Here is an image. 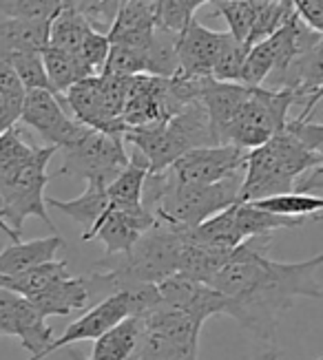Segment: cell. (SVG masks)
Listing matches in <instances>:
<instances>
[{"label": "cell", "mask_w": 323, "mask_h": 360, "mask_svg": "<svg viewBox=\"0 0 323 360\" xmlns=\"http://www.w3.org/2000/svg\"><path fill=\"white\" fill-rule=\"evenodd\" d=\"M270 248L272 234L241 241L208 283L226 296L224 314L235 319L253 338L268 347L274 345L277 325L297 296L323 299L319 281L323 255L297 263H281L268 257Z\"/></svg>", "instance_id": "cell-1"}, {"label": "cell", "mask_w": 323, "mask_h": 360, "mask_svg": "<svg viewBox=\"0 0 323 360\" xmlns=\"http://www.w3.org/2000/svg\"><path fill=\"white\" fill-rule=\"evenodd\" d=\"M323 164V153L308 150L290 133L281 131L246 155L239 201L248 203L272 195L292 193L295 179Z\"/></svg>", "instance_id": "cell-2"}, {"label": "cell", "mask_w": 323, "mask_h": 360, "mask_svg": "<svg viewBox=\"0 0 323 360\" xmlns=\"http://www.w3.org/2000/svg\"><path fill=\"white\" fill-rule=\"evenodd\" d=\"M58 148L53 146H36L16 173L0 181V214L9 230L20 234L27 217H38L53 230V221L49 217L47 203H44V188H47L51 175L47 166Z\"/></svg>", "instance_id": "cell-3"}, {"label": "cell", "mask_w": 323, "mask_h": 360, "mask_svg": "<svg viewBox=\"0 0 323 360\" xmlns=\"http://www.w3.org/2000/svg\"><path fill=\"white\" fill-rule=\"evenodd\" d=\"M202 323L184 311L156 309L142 319L127 360H197Z\"/></svg>", "instance_id": "cell-4"}, {"label": "cell", "mask_w": 323, "mask_h": 360, "mask_svg": "<svg viewBox=\"0 0 323 360\" xmlns=\"http://www.w3.org/2000/svg\"><path fill=\"white\" fill-rule=\"evenodd\" d=\"M295 104V93L288 89L251 86L228 129L226 144H235L243 150L266 144L270 137L284 131L286 122L290 120L288 113Z\"/></svg>", "instance_id": "cell-5"}, {"label": "cell", "mask_w": 323, "mask_h": 360, "mask_svg": "<svg viewBox=\"0 0 323 360\" xmlns=\"http://www.w3.org/2000/svg\"><path fill=\"white\" fill-rule=\"evenodd\" d=\"M65 162L56 175L109 184L129 164L125 139L84 129L82 135L63 148Z\"/></svg>", "instance_id": "cell-6"}, {"label": "cell", "mask_w": 323, "mask_h": 360, "mask_svg": "<svg viewBox=\"0 0 323 360\" xmlns=\"http://www.w3.org/2000/svg\"><path fill=\"white\" fill-rule=\"evenodd\" d=\"M18 122L34 129L47 142V146H53L58 150H63L65 146L75 142L87 129L65 113L63 100L47 89L25 91Z\"/></svg>", "instance_id": "cell-7"}, {"label": "cell", "mask_w": 323, "mask_h": 360, "mask_svg": "<svg viewBox=\"0 0 323 360\" xmlns=\"http://www.w3.org/2000/svg\"><path fill=\"white\" fill-rule=\"evenodd\" d=\"M246 155L235 144H215V146H199L189 153H184L171 166H168V175L177 184H215L222 181L228 175H235L243 170Z\"/></svg>", "instance_id": "cell-8"}, {"label": "cell", "mask_w": 323, "mask_h": 360, "mask_svg": "<svg viewBox=\"0 0 323 360\" xmlns=\"http://www.w3.org/2000/svg\"><path fill=\"white\" fill-rule=\"evenodd\" d=\"M179 108L182 106L175 102V98L171 96V89H168V77L148 73L129 77L125 111H122V122L127 124V129L166 122Z\"/></svg>", "instance_id": "cell-9"}, {"label": "cell", "mask_w": 323, "mask_h": 360, "mask_svg": "<svg viewBox=\"0 0 323 360\" xmlns=\"http://www.w3.org/2000/svg\"><path fill=\"white\" fill-rule=\"evenodd\" d=\"M129 316V301H127V292H115L104 296V299L94 305L91 309H87V314H82L75 323H71L63 336H58L56 340H51L47 347H44L36 360H44L49 354L69 347L73 342L80 340H98L102 334H106L115 327L120 321H125Z\"/></svg>", "instance_id": "cell-10"}, {"label": "cell", "mask_w": 323, "mask_h": 360, "mask_svg": "<svg viewBox=\"0 0 323 360\" xmlns=\"http://www.w3.org/2000/svg\"><path fill=\"white\" fill-rule=\"evenodd\" d=\"M153 224H156V217L146 208L118 210L109 206L98 219V224L82 234V241H94V239L102 241L104 257L125 255Z\"/></svg>", "instance_id": "cell-11"}, {"label": "cell", "mask_w": 323, "mask_h": 360, "mask_svg": "<svg viewBox=\"0 0 323 360\" xmlns=\"http://www.w3.org/2000/svg\"><path fill=\"white\" fill-rule=\"evenodd\" d=\"M224 31H213L204 27L199 20H191L186 29L179 34L177 42V58L179 71L189 77H210L215 58L220 53Z\"/></svg>", "instance_id": "cell-12"}, {"label": "cell", "mask_w": 323, "mask_h": 360, "mask_svg": "<svg viewBox=\"0 0 323 360\" xmlns=\"http://www.w3.org/2000/svg\"><path fill=\"white\" fill-rule=\"evenodd\" d=\"M156 25L158 0H127L118 9L109 31H106V38H109L111 44H122L144 51Z\"/></svg>", "instance_id": "cell-13"}, {"label": "cell", "mask_w": 323, "mask_h": 360, "mask_svg": "<svg viewBox=\"0 0 323 360\" xmlns=\"http://www.w3.org/2000/svg\"><path fill=\"white\" fill-rule=\"evenodd\" d=\"M63 98L73 111V120L80 122L82 127H87L91 131H98V133H104V135H113V137L125 135L127 124L118 117H113V115H109V111H106L104 104H102L96 75H91V77H87V80L73 84Z\"/></svg>", "instance_id": "cell-14"}, {"label": "cell", "mask_w": 323, "mask_h": 360, "mask_svg": "<svg viewBox=\"0 0 323 360\" xmlns=\"http://www.w3.org/2000/svg\"><path fill=\"white\" fill-rule=\"evenodd\" d=\"M248 89L251 86H243L239 82H220V80H213V77H206L204 80L199 102L204 104L208 113L215 144H226L228 129H230V124H233L239 106L243 104L246 96H248Z\"/></svg>", "instance_id": "cell-15"}, {"label": "cell", "mask_w": 323, "mask_h": 360, "mask_svg": "<svg viewBox=\"0 0 323 360\" xmlns=\"http://www.w3.org/2000/svg\"><path fill=\"white\" fill-rule=\"evenodd\" d=\"M91 290L84 276H63L49 283L44 290L38 294L29 296V303H32L38 314L42 319L49 316H69L73 311H82L91 303Z\"/></svg>", "instance_id": "cell-16"}, {"label": "cell", "mask_w": 323, "mask_h": 360, "mask_svg": "<svg viewBox=\"0 0 323 360\" xmlns=\"http://www.w3.org/2000/svg\"><path fill=\"white\" fill-rule=\"evenodd\" d=\"M148 177V164L140 150L129 155V164L106 184V197L109 206L118 210H140L142 206V193L144 181Z\"/></svg>", "instance_id": "cell-17"}, {"label": "cell", "mask_w": 323, "mask_h": 360, "mask_svg": "<svg viewBox=\"0 0 323 360\" xmlns=\"http://www.w3.org/2000/svg\"><path fill=\"white\" fill-rule=\"evenodd\" d=\"M65 248V239L60 234H51V237H42L34 241H18L7 245L0 252V274L11 276L20 274L29 268H36L40 263L53 261L58 250Z\"/></svg>", "instance_id": "cell-18"}, {"label": "cell", "mask_w": 323, "mask_h": 360, "mask_svg": "<svg viewBox=\"0 0 323 360\" xmlns=\"http://www.w3.org/2000/svg\"><path fill=\"white\" fill-rule=\"evenodd\" d=\"M44 203H47V208H53L58 212L71 217L73 221L82 228V234H84L98 224V219L109 208V197H106V184L87 181V188L80 197L69 199V201L44 197Z\"/></svg>", "instance_id": "cell-19"}, {"label": "cell", "mask_w": 323, "mask_h": 360, "mask_svg": "<svg viewBox=\"0 0 323 360\" xmlns=\"http://www.w3.org/2000/svg\"><path fill=\"white\" fill-rule=\"evenodd\" d=\"M40 53H42V65H44V73H47L49 86L60 100H63V96L73 84L96 75L84 65L78 53L51 49V46H44Z\"/></svg>", "instance_id": "cell-20"}, {"label": "cell", "mask_w": 323, "mask_h": 360, "mask_svg": "<svg viewBox=\"0 0 323 360\" xmlns=\"http://www.w3.org/2000/svg\"><path fill=\"white\" fill-rule=\"evenodd\" d=\"M63 276H69L67 261L53 259V261L36 265V268H29L20 274H11V276L0 274V288L29 299V296L38 294L40 290H44L49 283H53V281L63 278Z\"/></svg>", "instance_id": "cell-21"}, {"label": "cell", "mask_w": 323, "mask_h": 360, "mask_svg": "<svg viewBox=\"0 0 323 360\" xmlns=\"http://www.w3.org/2000/svg\"><path fill=\"white\" fill-rule=\"evenodd\" d=\"M91 29H94V27L89 25V20L80 11H75L73 7L65 5L49 20L47 46H51V49H63V51L78 53L82 40L87 38V34Z\"/></svg>", "instance_id": "cell-22"}, {"label": "cell", "mask_w": 323, "mask_h": 360, "mask_svg": "<svg viewBox=\"0 0 323 360\" xmlns=\"http://www.w3.org/2000/svg\"><path fill=\"white\" fill-rule=\"evenodd\" d=\"M177 42H179V34L156 25L151 40L144 49V65H146L148 75L173 77L179 71Z\"/></svg>", "instance_id": "cell-23"}, {"label": "cell", "mask_w": 323, "mask_h": 360, "mask_svg": "<svg viewBox=\"0 0 323 360\" xmlns=\"http://www.w3.org/2000/svg\"><path fill=\"white\" fill-rule=\"evenodd\" d=\"M251 206L266 210L270 214L279 217H292V219H308L317 221L321 210H323V199L312 195H299V193H284V195H272L257 201H248Z\"/></svg>", "instance_id": "cell-24"}, {"label": "cell", "mask_w": 323, "mask_h": 360, "mask_svg": "<svg viewBox=\"0 0 323 360\" xmlns=\"http://www.w3.org/2000/svg\"><path fill=\"white\" fill-rule=\"evenodd\" d=\"M253 5H255V20L248 38H246V46H253L272 36L295 13V7H292L290 0H253Z\"/></svg>", "instance_id": "cell-25"}, {"label": "cell", "mask_w": 323, "mask_h": 360, "mask_svg": "<svg viewBox=\"0 0 323 360\" xmlns=\"http://www.w3.org/2000/svg\"><path fill=\"white\" fill-rule=\"evenodd\" d=\"M274 44L270 36L266 40H261L253 46H248L246 58L241 62V71H239V84L243 86H261L266 82V77L274 69Z\"/></svg>", "instance_id": "cell-26"}, {"label": "cell", "mask_w": 323, "mask_h": 360, "mask_svg": "<svg viewBox=\"0 0 323 360\" xmlns=\"http://www.w3.org/2000/svg\"><path fill=\"white\" fill-rule=\"evenodd\" d=\"M246 51H248V46L239 40H235L228 31H224L220 53H217V58H215L213 73H210L213 80L239 82V71H241V62L246 58Z\"/></svg>", "instance_id": "cell-27"}, {"label": "cell", "mask_w": 323, "mask_h": 360, "mask_svg": "<svg viewBox=\"0 0 323 360\" xmlns=\"http://www.w3.org/2000/svg\"><path fill=\"white\" fill-rule=\"evenodd\" d=\"M210 3L228 22V29H230L228 34L246 44V38H248L253 29V20H255L253 0H210Z\"/></svg>", "instance_id": "cell-28"}, {"label": "cell", "mask_w": 323, "mask_h": 360, "mask_svg": "<svg viewBox=\"0 0 323 360\" xmlns=\"http://www.w3.org/2000/svg\"><path fill=\"white\" fill-rule=\"evenodd\" d=\"M146 73L144 65V51L131 49V46L122 44H111L106 60L100 69V75H113V77H133Z\"/></svg>", "instance_id": "cell-29"}, {"label": "cell", "mask_w": 323, "mask_h": 360, "mask_svg": "<svg viewBox=\"0 0 323 360\" xmlns=\"http://www.w3.org/2000/svg\"><path fill=\"white\" fill-rule=\"evenodd\" d=\"M210 0H158V27L182 34L195 18V11Z\"/></svg>", "instance_id": "cell-30"}, {"label": "cell", "mask_w": 323, "mask_h": 360, "mask_svg": "<svg viewBox=\"0 0 323 360\" xmlns=\"http://www.w3.org/2000/svg\"><path fill=\"white\" fill-rule=\"evenodd\" d=\"M34 148L36 146H29L27 142H23L16 127L0 133V181L16 173L32 158Z\"/></svg>", "instance_id": "cell-31"}, {"label": "cell", "mask_w": 323, "mask_h": 360, "mask_svg": "<svg viewBox=\"0 0 323 360\" xmlns=\"http://www.w3.org/2000/svg\"><path fill=\"white\" fill-rule=\"evenodd\" d=\"M65 0H0V15L23 20H51Z\"/></svg>", "instance_id": "cell-32"}, {"label": "cell", "mask_w": 323, "mask_h": 360, "mask_svg": "<svg viewBox=\"0 0 323 360\" xmlns=\"http://www.w3.org/2000/svg\"><path fill=\"white\" fill-rule=\"evenodd\" d=\"M11 69L16 71L20 84L25 86V91H32V89H47L49 80H47V73H44V65H42V53L40 51H20V53H13L9 60Z\"/></svg>", "instance_id": "cell-33"}, {"label": "cell", "mask_w": 323, "mask_h": 360, "mask_svg": "<svg viewBox=\"0 0 323 360\" xmlns=\"http://www.w3.org/2000/svg\"><path fill=\"white\" fill-rule=\"evenodd\" d=\"M109 46H111V42H109V38H106L104 31L91 29L80 44L78 56L82 58L84 65L98 75L102 65H104V60H106V53H109Z\"/></svg>", "instance_id": "cell-34"}, {"label": "cell", "mask_w": 323, "mask_h": 360, "mask_svg": "<svg viewBox=\"0 0 323 360\" xmlns=\"http://www.w3.org/2000/svg\"><path fill=\"white\" fill-rule=\"evenodd\" d=\"M284 131L290 133L297 142H301L308 150L323 153L321 150V146H323V127L321 124L310 122V120H288Z\"/></svg>", "instance_id": "cell-35"}, {"label": "cell", "mask_w": 323, "mask_h": 360, "mask_svg": "<svg viewBox=\"0 0 323 360\" xmlns=\"http://www.w3.org/2000/svg\"><path fill=\"white\" fill-rule=\"evenodd\" d=\"M20 301H23L20 294H13L0 288V336L16 334V314Z\"/></svg>", "instance_id": "cell-36"}, {"label": "cell", "mask_w": 323, "mask_h": 360, "mask_svg": "<svg viewBox=\"0 0 323 360\" xmlns=\"http://www.w3.org/2000/svg\"><path fill=\"white\" fill-rule=\"evenodd\" d=\"M290 3L308 27L323 31V0H290Z\"/></svg>", "instance_id": "cell-37"}, {"label": "cell", "mask_w": 323, "mask_h": 360, "mask_svg": "<svg viewBox=\"0 0 323 360\" xmlns=\"http://www.w3.org/2000/svg\"><path fill=\"white\" fill-rule=\"evenodd\" d=\"M0 93H3L5 98L16 100V102H23V98H25V86L20 84L16 71H13L9 62L3 58H0Z\"/></svg>", "instance_id": "cell-38"}, {"label": "cell", "mask_w": 323, "mask_h": 360, "mask_svg": "<svg viewBox=\"0 0 323 360\" xmlns=\"http://www.w3.org/2000/svg\"><path fill=\"white\" fill-rule=\"evenodd\" d=\"M321 188H323V164L312 166L310 170L301 173L295 184H292V193L299 195H312V197H321Z\"/></svg>", "instance_id": "cell-39"}, {"label": "cell", "mask_w": 323, "mask_h": 360, "mask_svg": "<svg viewBox=\"0 0 323 360\" xmlns=\"http://www.w3.org/2000/svg\"><path fill=\"white\" fill-rule=\"evenodd\" d=\"M20 104L23 102L9 100L0 93V133L11 129V127H16V122L20 117Z\"/></svg>", "instance_id": "cell-40"}, {"label": "cell", "mask_w": 323, "mask_h": 360, "mask_svg": "<svg viewBox=\"0 0 323 360\" xmlns=\"http://www.w3.org/2000/svg\"><path fill=\"white\" fill-rule=\"evenodd\" d=\"M100 3H102V0H65V5L73 7L75 11H80L87 20L91 18V13L100 7Z\"/></svg>", "instance_id": "cell-41"}, {"label": "cell", "mask_w": 323, "mask_h": 360, "mask_svg": "<svg viewBox=\"0 0 323 360\" xmlns=\"http://www.w3.org/2000/svg\"><path fill=\"white\" fill-rule=\"evenodd\" d=\"M0 230H3V232L7 234V237H9L13 243H18V241H20V234H16L13 230H9V228H7V224L3 221V214H0Z\"/></svg>", "instance_id": "cell-42"}, {"label": "cell", "mask_w": 323, "mask_h": 360, "mask_svg": "<svg viewBox=\"0 0 323 360\" xmlns=\"http://www.w3.org/2000/svg\"><path fill=\"white\" fill-rule=\"evenodd\" d=\"M259 360H277V352H274V349H268ZM317 360H321V358H317Z\"/></svg>", "instance_id": "cell-43"}]
</instances>
